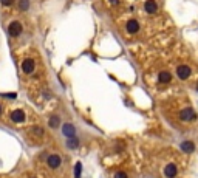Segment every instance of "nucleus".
Masks as SVG:
<instances>
[{"instance_id": "obj_1", "label": "nucleus", "mask_w": 198, "mask_h": 178, "mask_svg": "<svg viewBox=\"0 0 198 178\" xmlns=\"http://www.w3.org/2000/svg\"><path fill=\"white\" fill-rule=\"evenodd\" d=\"M179 119H181L183 122L195 121V119H196V113H195V110H193V109H190V107L183 109V110L179 112Z\"/></svg>"}, {"instance_id": "obj_2", "label": "nucleus", "mask_w": 198, "mask_h": 178, "mask_svg": "<svg viewBox=\"0 0 198 178\" xmlns=\"http://www.w3.org/2000/svg\"><path fill=\"white\" fill-rule=\"evenodd\" d=\"M8 33H10V36H13V37H19V36L22 34V25H20V22H17V20L11 22L10 27H8Z\"/></svg>"}, {"instance_id": "obj_3", "label": "nucleus", "mask_w": 198, "mask_h": 178, "mask_svg": "<svg viewBox=\"0 0 198 178\" xmlns=\"http://www.w3.org/2000/svg\"><path fill=\"white\" fill-rule=\"evenodd\" d=\"M176 74H178L179 79L186 81V79H189V76L192 74V70H190L189 65H178V67H176Z\"/></svg>"}, {"instance_id": "obj_4", "label": "nucleus", "mask_w": 198, "mask_h": 178, "mask_svg": "<svg viewBox=\"0 0 198 178\" xmlns=\"http://www.w3.org/2000/svg\"><path fill=\"white\" fill-rule=\"evenodd\" d=\"M62 133L65 138H74L76 136V127L71 122H65L62 126Z\"/></svg>"}, {"instance_id": "obj_5", "label": "nucleus", "mask_w": 198, "mask_h": 178, "mask_svg": "<svg viewBox=\"0 0 198 178\" xmlns=\"http://www.w3.org/2000/svg\"><path fill=\"white\" fill-rule=\"evenodd\" d=\"M48 166L51 167V169H59L60 167V164H62V158H60V155L59 153H53V155H50L48 156Z\"/></svg>"}, {"instance_id": "obj_6", "label": "nucleus", "mask_w": 198, "mask_h": 178, "mask_svg": "<svg viewBox=\"0 0 198 178\" xmlns=\"http://www.w3.org/2000/svg\"><path fill=\"white\" fill-rule=\"evenodd\" d=\"M126 30H127L129 34H136V33L139 31V23H138V20H136V19H130V20L127 22V25H126Z\"/></svg>"}, {"instance_id": "obj_7", "label": "nucleus", "mask_w": 198, "mask_h": 178, "mask_svg": "<svg viewBox=\"0 0 198 178\" xmlns=\"http://www.w3.org/2000/svg\"><path fill=\"white\" fill-rule=\"evenodd\" d=\"M176 173H178V169H176V166H175L173 163H169V164L164 167V176H166V178H175Z\"/></svg>"}, {"instance_id": "obj_8", "label": "nucleus", "mask_w": 198, "mask_h": 178, "mask_svg": "<svg viewBox=\"0 0 198 178\" xmlns=\"http://www.w3.org/2000/svg\"><path fill=\"white\" fill-rule=\"evenodd\" d=\"M10 118H11V121H13V122H23V121H25V112H23V110H20V109L13 110Z\"/></svg>"}, {"instance_id": "obj_9", "label": "nucleus", "mask_w": 198, "mask_h": 178, "mask_svg": "<svg viewBox=\"0 0 198 178\" xmlns=\"http://www.w3.org/2000/svg\"><path fill=\"white\" fill-rule=\"evenodd\" d=\"M22 70H23V73H27V74H31V73L34 71V60H33L31 57L25 59V60L22 62Z\"/></svg>"}, {"instance_id": "obj_10", "label": "nucleus", "mask_w": 198, "mask_h": 178, "mask_svg": "<svg viewBox=\"0 0 198 178\" xmlns=\"http://www.w3.org/2000/svg\"><path fill=\"white\" fill-rule=\"evenodd\" d=\"M144 10L149 14H155L158 11V3L155 2V0H147V2L144 3Z\"/></svg>"}, {"instance_id": "obj_11", "label": "nucleus", "mask_w": 198, "mask_h": 178, "mask_svg": "<svg viewBox=\"0 0 198 178\" xmlns=\"http://www.w3.org/2000/svg\"><path fill=\"white\" fill-rule=\"evenodd\" d=\"M170 81H172V74H170L167 70L159 71V74H158V82H159V84H169Z\"/></svg>"}, {"instance_id": "obj_12", "label": "nucleus", "mask_w": 198, "mask_h": 178, "mask_svg": "<svg viewBox=\"0 0 198 178\" xmlns=\"http://www.w3.org/2000/svg\"><path fill=\"white\" fill-rule=\"evenodd\" d=\"M179 147H181V150H183L184 153H192V152L195 150L193 141H183V143L179 144Z\"/></svg>"}, {"instance_id": "obj_13", "label": "nucleus", "mask_w": 198, "mask_h": 178, "mask_svg": "<svg viewBox=\"0 0 198 178\" xmlns=\"http://www.w3.org/2000/svg\"><path fill=\"white\" fill-rule=\"evenodd\" d=\"M30 132H31L36 138H43V135H45V130H43L40 126H33V127L30 129Z\"/></svg>"}, {"instance_id": "obj_14", "label": "nucleus", "mask_w": 198, "mask_h": 178, "mask_svg": "<svg viewBox=\"0 0 198 178\" xmlns=\"http://www.w3.org/2000/svg\"><path fill=\"white\" fill-rule=\"evenodd\" d=\"M30 6H31V2L30 0H19L17 2V8H19V11H28L30 10Z\"/></svg>"}, {"instance_id": "obj_15", "label": "nucleus", "mask_w": 198, "mask_h": 178, "mask_svg": "<svg viewBox=\"0 0 198 178\" xmlns=\"http://www.w3.org/2000/svg\"><path fill=\"white\" fill-rule=\"evenodd\" d=\"M65 146L68 147V149H77L79 147V139L74 136V138H67V143H65Z\"/></svg>"}, {"instance_id": "obj_16", "label": "nucleus", "mask_w": 198, "mask_h": 178, "mask_svg": "<svg viewBox=\"0 0 198 178\" xmlns=\"http://www.w3.org/2000/svg\"><path fill=\"white\" fill-rule=\"evenodd\" d=\"M59 124H60V118H59L57 115H53V116L50 118V121H48V126H50L51 129H57Z\"/></svg>"}, {"instance_id": "obj_17", "label": "nucleus", "mask_w": 198, "mask_h": 178, "mask_svg": "<svg viewBox=\"0 0 198 178\" xmlns=\"http://www.w3.org/2000/svg\"><path fill=\"white\" fill-rule=\"evenodd\" d=\"M80 173H82V164L76 163V166H74V178H80Z\"/></svg>"}, {"instance_id": "obj_18", "label": "nucleus", "mask_w": 198, "mask_h": 178, "mask_svg": "<svg viewBox=\"0 0 198 178\" xmlns=\"http://www.w3.org/2000/svg\"><path fill=\"white\" fill-rule=\"evenodd\" d=\"M115 178H129V176H127V173H126V172H122V170H119V172H116V175H115Z\"/></svg>"}, {"instance_id": "obj_19", "label": "nucleus", "mask_w": 198, "mask_h": 178, "mask_svg": "<svg viewBox=\"0 0 198 178\" xmlns=\"http://www.w3.org/2000/svg\"><path fill=\"white\" fill-rule=\"evenodd\" d=\"M0 3H2L3 6H10V5L14 3V0H0Z\"/></svg>"}, {"instance_id": "obj_20", "label": "nucleus", "mask_w": 198, "mask_h": 178, "mask_svg": "<svg viewBox=\"0 0 198 178\" xmlns=\"http://www.w3.org/2000/svg\"><path fill=\"white\" fill-rule=\"evenodd\" d=\"M110 2H112L113 5H116V3H118V0H110Z\"/></svg>"}, {"instance_id": "obj_21", "label": "nucleus", "mask_w": 198, "mask_h": 178, "mask_svg": "<svg viewBox=\"0 0 198 178\" xmlns=\"http://www.w3.org/2000/svg\"><path fill=\"white\" fill-rule=\"evenodd\" d=\"M2 110H3V109H2V104H0V115H2Z\"/></svg>"}, {"instance_id": "obj_22", "label": "nucleus", "mask_w": 198, "mask_h": 178, "mask_svg": "<svg viewBox=\"0 0 198 178\" xmlns=\"http://www.w3.org/2000/svg\"><path fill=\"white\" fill-rule=\"evenodd\" d=\"M196 88H198V87H196Z\"/></svg>"}]
</instances>
